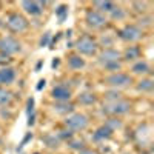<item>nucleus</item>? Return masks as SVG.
I'll use <instances>...</instances> for the list:
<instances>
[{
    "instance_id": "obj_1",
    "label": "nucleus",
    "mask_w": 154,
    "mask_h": 154,
    "mask_svg": "<svg viewBox=\"0 0 154 154\" xmlns=\"http://www.w3.org/2000/svg\"><path fill=\"white\" fill-rule=\"evenodd\" d=\"M63 123H65V128L72 133H77V131H83L86 130V126L89 123L88 117L85 114L82 112H72L69 116H66V119L63 120Z\"/></svg>"
},
{
    "instance_id": "obj_2",
    "label": "nucleus",
    "mask_w": 154,
    "mask_h": 154,
    "mask_svg": "<svg viewBox=\"0 0 154 154\" xmlns=\"http://www.w3.org/2000/svg\"><path fill=\"white\" fill-rule=\"evenodd\" d=\"M97 42L89 35H82L79 40L75 42V49L79 51V54L83 56H94L97 53Z\"/></svg>"
},
{
    "instance_id": "obj_3",
    "label": "nucleus",
    "mask_w": 154,
    "mask_h": 154,
    "mask_svg": "<svg viewBox=\"0 0 154 154\" xmlns=\"http://www.w3.org/2000/svg\"><path fill=\"white\" fill-rule=\"evenodd\" d=\"M6 28L11 32H23L28 28V20L25 16L19 14V12H12L6 19Z\"/></svg>"
},
{
    "instance_id": "obj_4",
    "label": "nucleus",
    "mask_w": 154,
    "mask_h": 154,
    "mask_svg": "<svg viewBox=\"0 0 154 154\" xmlns=\"http://www.w3.org/2000/svg\"><path fill=\"white\" fill-rule=\"evenodd\" d=\"M130 109H131V103L128 100H122V99H117L114 102H108L103 106V111L111 114V116H122V114H126Z\"/></svg>"
},
{
    "instance_id": "obj_5",
    "label": "nucleus",
    "mask_w": 154,
    "mask_h": 154,
    "mask_svg": "<svg viewBox=\"0 0 154 154\" xmlns=\"http://www.w3.org/2000/svg\"><path fill=\"white\" fill-rule=\"evenodd\" d=\"M22 51V45L17 38L11 37V35H6L3 38H0V53L3 54H8V56H12V54H17Z\"/></svg>"
},
{
    "instance_id": "obj_6",
    "label": "nucleus",
    "mask_w": 154,
    "mask_h": 154,
    "mask_svg": "<svg viewBox=\"0 0 154 154\" xmlns=\"http://www.w3.org/2000/svg\"><path fill=\"white\" fill-rule=\"evenodd\" d=\"M117 34L125 42H137L139 38H142V35H143L142 29L139 26H136V25H125L122 29H119Z\"/></svg>"
},
{
    "instance_id": "obj_7",
    "label": "nucleus",
    "mask_w": 154,
    "mask_h": 154,
    "mask_svg": "<svg viewBox=\"0 0 154 154\" xmlns=\"http://www.w3.org/2000/svg\"><path fill=\"white\" fill-rule=\"evenodd\" d=\"M105 82H106L109 86H112V88H123V86L131 85V83H133V79H131V75H128V74L114 72V74H111V75L106 77Z\"/></svg>"
},
{
    "instance_id": "obj_8",
    "label": "nucleus",
    "mask_w": 154,
    "mask_h": 154,
    "mask_svg": "<svg viewBox=\"0 0 154 154\" xmlns=\"http://www.w3.org/2000/svg\"><path fill=\"white\" fill-rule=\"evenodd\" d=\"M85 22L88 23V26H91V28H102L106 23V17L96 9H89V11H86Z\"/></svg>"
},
{
    "instance_id": "obj_9",
    "label": "nucleus",
    "mask_w": 154,
    "mask_h": 154,
    "mask_svg": "<svg viewBox=\"0 0 154 154\" xmlns=\"http://www.w3.org/2000/svg\"><path fill=\"white\" fill-rule=\"evenodd\" d=\"M99 62L100 65H111V63H116V62H120V53L117 49H112V48H106L100 53L99 56Z\"/></svg>"
},
{
    "instance_id": "obj_10",
    "label": "nucleus",
    "mask_w": 154,
    "mask_h": 154,
    "mask_svg": "<svg viewBox=\"0 0 154 154\" xmlns=\"http://www.w3.org/2000/svg\"><path fill=\"white\" fill-rule=\"evenodd\" d=\"M51 97L57 102H69L72 97V93L68 86H63V85H57L51 89Z\"/></svg>"
},
{
    "instance_id": "obj_11",
    "label": "nucleus",
    "mask_w": 154,
    "mask_h": 154,
    "mask_svg": "<svg viewBox=\"0 0 154 154\" xmlns=\"http://www.w3.org/2000/svg\"><path fill=\"white\" fill-rule=\"evenodd\" d=\"M22 8L31 16H40L45 9V3L43 2H35V0H32V2L25 0V2H22Z\"/></svg>"
},
{
    "instance_id": "obj_12",
    "label": "nucleus",
    "mask_w": 154,
    "mask_h": 154,
    "mask_svg": "<svg viewBox=\"0 0 154 154\" xmlns=\"http://www.w3.org/2000/svg\"><path fill=\"white\" fill-rule=\"evenodd\" d=\"M112 133L114 131L109 130L106 125H102V126L97 128L96 133L93 134V140H94V142H103V140H108V139L112 137Z\"/></svg>"
},
{
    "instance_id": "obj_13",
    "label": "nucleus",
    "mask_w": 154,
    "mask_h": 154,
    "mask_svg": "<svg viewBox=\"0 0 154 154\" xmlns=\"http://www.w3.org/2000/svg\"><path fill=\"white\" fill-rule=\"evenodd\" d=\"M16 79V69L11 66H3L0 69V85H9Z\"/></svg>"
},
{
    "instance_id": "obj_14",
    "label": "nucleus",
    "mask_w": 154,
    "mask_h": 154,
    "mask_svg": "<svg viewBox=\"0 0 154 154\" xmlns=\"http://www.w3.org/2000/svg\"><path fill=\"white\" fill-rule=\"evenodd\" d=\"M53 109L57 114H72L74 105L71 103V102H57V103L53 105Z\"/></svg>"
},
{
    "instance_id": "obj_15",
    "label": "nucleus",
    "mask_w": 154,
    "mask_h": 154,
    "mask_svg": "<svg viewBox=\"0 0 154 154\" xmlns=\"http://www.w3.org/2000/svg\"><path fill=\"white\" fill-rule=\"evenodd\" d=\"M68 65L72 68V69H82L85 66V60L79 56V54H72L68 57Z\"/></svg>"
},
{
    "instance_id": "obj_16",
    "label": "nucleus",
    "mask_w": 154,
    "mask_h": 154,
    "mask_svg": "<svg viewBox=\"0 0 154 154\" xmlns=\"http://www.w3.org/2000/svg\"><path fill=\"white\" fill-rule=\"evenodd\" d=\"M94 8H96V11L103 14V12H111L116 8V5L112 2H109V0H106V2H94Z\"/></svg>"
},
{
    "instance_id": "obj_17",
    "label": "nucleus",
    "mask_w": 154,
    "mask_h": 154,
    "mask_svg": "<svg viewBox=\"0 0 154 154\" xmlns=\"http://www.w3.org/2000/svg\"><path fill=\"white\" fill-rule=\"evenodd\" d=\"M140 57V48L139 46H128L123 53V59L126 60H136Z\"/></svg>"
},
{
    "instance_id": "obj_18",
    "label": "nucleus",
    "mask_w": 154,
    "mask_h": 154,
    "mask_svg": "<svg viewBox=\"0 0 154 154\" xmlns=\"http://www.w3.org/2000/svg\"><path fill=\"white\" fill-rule=\"evenodd\" d=\"M12 99H14L12 93H11V91H8L6 88L0 86V105H2V106H5V105H9L11 102H12Z\"/></svg>"
},
{
    "instance_id": "obj_19",
    "label": "nucleus",
    "mask_w": 154,
    "mask_h": 154,
    "mask_svg": "<svg viewBox=\"0 0 154 154\" xmlns=\"http://www.w3.org/2000/svg\"><path fill=\"white\" fill-rule=\"evenodd\" d=\"M134 74H146L148 71H149V65L146 62H143V60H140V62H137V63H134L133 65V69H131Z\"/></svg>"
},
{
    "instance_id": "obj_20",
    "label": "nucleus",
    "mask_w": 154,
    "mask_h": 154,
    "mask_svg": "<svg viewBox=\"0 0 154 154\" xmlns=\"http://www.w3.org/2000/svg\"><path fill=\"white\" fill-rule=\"evenodd\" d=\"M96 100L97 99L93 93H82L79 96V102L82 105H93V103H96Z\"/></svg>"
},
{
    "instance_id": "obj_21",
    "label": "nucleus",
    "mask_w": 154,
    "mask_h": 154,
    "mask_svg": "<svg viewBox=\"0 0 154 154\" xmlns=\"http://www.w3.org/2000/svg\"><path fill=\"white\" fill-rule=\"evenodd\" d=\"M152 86H154V82L151 79H142L139 83H137V89L139 91H152Z\"/></svg>"
},
{
    "instance_id": "obj_22",
    "label": "nucleus",
    "mask_w": 154,
    "mask_h": 154,
    "mask_svg": "<svg viewBox=\"0 0 154 154\" xmlns=\"http://www.w3.org/2000/svg\"><path fill=\"white\" fill-rule=\"evenodd\" d=\"M43 142L46 143L48 148H59V142H60V140L57 139L56 134H48V136L43 137Z\"/></svg>"
},
{
    "instance_id": "obj_23",
    "label": "nucleus",
    "mask_w": 154,
    "mask_h": 154,
    "mask_svg": "<svg viewBox=\"0 0 154 154\" xmlns=\"http://www.w3.org/2000/svg\"><path fill=\"white\" fill-rule=\"evenodd\" d=\"M68 146L71 148V149H75V151H80V149H83L85 148V142L82 139H71V140H68Z\"/></svg>"
},
{
    "instance_id": "obj_24",
    "label": "nucleus",
    "mask_w": 154,
    "mask_h": 154,
    "mask_svg": "<svg viewBox=\"0 0 154 154\" xmlns=\"http://www.w3.org/2000/svg\"><path fill=\"white\" fill-rule=\"evenodd\" d=\"M56 16H57V19H59V23L65 22V19L68 17V6L60 5V6L56 9Z\"/></svg>"
},
{
    "instance_id": "obj_25",
    "label": "nucleus",
    "mask_w": 154,
    "mask_h": 154,
    "mask_svg": "<svg viewBox=\"0 0 154 154\" xmlns=\"http://www.w3.org/2000/svg\"><path fill=\"white\" fill-rule=\"evenodd\" d=\"M26 112H28V125L31 126V125H34V99L32 97L28 99V109H26Z\"/></svg>"
},
{
    "instance_id": "obj_26",
    "label": "nucleus",
    "mask_w": 154,
    "mask_h": 154,
    "mask_svg": "<svg viewBox=\"0 0 154 154\" xmlns=\"http://www.w3.org/2000/svg\"><path fill=\"white\" fill-rule=\"evenodd\" d=\"M72 137H74V133L69 131V130H66V128H65V130H60L57 133V139L59 140H66V142H68V140H71Z\"/></svg>"
},
{
    "instance_id": "obj_27",
    "label": "nucleus",
    "mask_w": 154,
    "mask_h": 154,
    "mask_svg": "<svg viewBox=\"0 0 154 154\" xmlns=\"http://www.w3.org/2000/svg\"><path fill=\"white\" fill-rule=\"evenodd\" d=\"M108 128H109V130H117V128H120L122 126V122L117 119V117H109L108 120H106V123H105Z\"/></svg>"
},
{
    "instance_id": "obj_28",
    "label": "nucleus",
    "mask_w": 154,
    "mask_h": 154,
    "mask_svg": "<svg viewBox=\"0 0 154 154\" xmlns=\"http://www.w3.org/2000/svg\"><path fill=\"white\" fill-rule=\"evenodd\" d=\"M109 14H111V17H112V19H117V20H120V19H123V17H125L123 9H122V8H119V6H116V8L109 12Z\"/></svg>"
},
{
    "instance_id": "obj_29",
    "label": "nucleus",
    "mask_w": 154,
    "mask_h": 154,
    "mask_svg": "<svg viewBox=\"0 0 154 154\" xmlns=\"http://www.w3.org/2000/svg\"><path fill=\"white\" fill-rule=\"evenodd\" d=\"M11 62H12V57L11 56L0 53V65H8V63H11Z\"/></svg>"
},
{
    "instance_id": "obj_30",
    "label": "nucleus",
    "mask_w": 154,
    "mask_h": 154,
    "mask_svg": "<svg viewBox=\"0 0 154 154\" xmlns=\"http://www.w3.org/2000/svg\"><path fill=\"white\" fill-rule=\"evenodd\" d=\"M49 38H51V32H45L43 37L40 38V46H49Z\"/></svg>"
},
{
    "instance_id": "obj_31",
    "label": "nucleus",
    "mask_w": 154,
    "mask_h": 154,
    "mask_svg": "<svg viewBox=\"0 0 154 154\" xmlns=\"http://www.w3.org/2000/svg\"><path fill=\"white\" fill-rule=\"evenodd\" d=\"M133 6H134V8H139L137 11H142V12H143V11H145V8H146V3H145V2H143V3H140V2H134V3H133Z\"/></svg>"
},
{
    "instance_id": "obj_32",
    "label": "nucleus",
    "mask_w": 154,
    "mask_h": 154,
    "mask_svg": "<svg viewBox=\"0 0 154 154\" xmlns=\"http://www.w3.org/2000/svg\"><path fill=\"white\" fill-rule=\"evenodd\" d=\"M79 154H97V151L93 149V148H83V149L79 151Z\"/></svg>"
},
{
    "instance_id": "obj_33",
    "label": "nucleus",
    "mask_w": 154,
    "mask_h": 154,
    "mask_svg": "<svg viewBox=\"0 0 154 154\" xmlns=\"http://www.w3.org/2000/svg\"><path fill=\"white\" fill-rule=\"evenodd\" d=\"M29 139H32V134H31V133H29V134H28L26 137H25V139H23V142L20 143V149H22V148H23L25 145H26V142H28V140H29Z\"/></svg>"
},
{
    "instance_id": "obj_34",
    "label": "nucleus",
    "mask_w": 154,
    "mask_h": 154,
    "mask_svg": "<svg viewBox=\"0 0 154 154\" xmlns=\"http://www.w3.org/2000/svg\"><path fill=\"white\" fill-rule=\"evenodd\" d=\"M45 85H46V82H45V79H42V80H38V85H37V89L40 91L42 88H45Z\"/></svg>"
},
{
    "instance_id": "obj_35",
    "label": "nucleus",
    "mask_w": 154,
    "mask_h": 154,
    "mask_svg": "<svg viewBox=\"0 0 154 154\" xmlns=\"http://www.w3.org/2000/svg\"><path fill=\"white\" fill-rule=\"evenodd\" d=\"M56 66H59V59H54L53 60V68H56Z\"/></svg>"
},
{
    "instance_id": "obj_36",
    "label": "nucleus",
    "mask_w": 154,
    "mask_h": 154,
    "mask_svg": "<svg viewBox=\"0 0 154 154\" xmlns=\"http://www.w3.org/2000/svg\"><path fill=\"white\" fill-rule=\"evenodd\" d=\"M35 154H38V152H35Z\"/></svg>"
}]
</instances>
